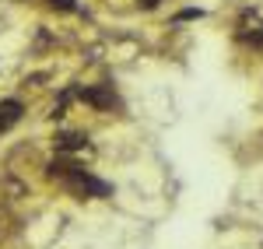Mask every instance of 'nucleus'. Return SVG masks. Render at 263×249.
I'll return each instance as SVG.
<instances>
[{"label":"nucleus","mask_w":263,"mask_h":249,"mask_svg":"<svg viewBox=\"0 0 263 249\" xmlns=\"http://www.w3.org/2000/svg\"><path fill=\"white\" fill-rule=\"evenodd\" d=\"M53 147H57V155H81L84 147H88V137H84L81 130H60L53 137Z\"/></svg>","instance_id":"obj_2"},{"label":"nucleus","mask_w":263,"mask_h":249,"mask_svg":"<svg viewBox=\"0 0 263 249\" xmlns=\"http://www.w3.org/2000/svg\"><path fill=\"white\" fill-rule=\"evenodd\" d=\"M197 18H200V11H197V7H186V11L176 14V25H179V21H197Z\"/></svg>","instance_id":"obj_5"},{"label":"nucleus","mask_w":263,"mask_h":249,"mask_svg":"<svg viewBox=\"0 0 263 249\" xmlns=\"http://www.w3.org/2000/svg\"><path fill=\"white\" fill-rule=\"evenodd\" d=\"M158 4H162V0H137V7H144V11H155Z\"/></svg>","instance_id":"obj_6"},{"label":"nucleus","mask_w":263,"mask_h":249,"mask_svg":"<svg viewBox=\"0 0 263 249\" xmlns=\"http://www.w3.org/2000/svg\"><path fill=\"white\" fill-rule=\"evenodd\" d=\"M21 116H25L21 99H4V102H0V133H7V130L18 123Z\"/></svg>","instance_id":"obj_3"},{"label":"nucleus","mask_w":263,"mask_h":249,"mask_svg":"<svg viewBox=\"0 0 263 249\" xmlns=\"http://www.w3.org/2000/svg\"><path fill=\"white\" fill-rule=\"evenodd\" d=\"M74 99H81L84 105H91V109H112V105H120L116 99V91H112V84H84V88H74Z\"/></svg>","instance_id":"obj_1"},{"label":"nucleus","mask_w":263,"mask_h":249,"mask_svg":"<svg viewBox=\"0 0 263 249\" xmlns=\"http://www.w3.org/2000/svg\"><path fill=\"white\" fill-rule=\"evenodd\" d=\"M53 11H60V14H78L81 7H78V0H46Z\"/></svg>","instance_id":"obj_4"}]
</instances>
